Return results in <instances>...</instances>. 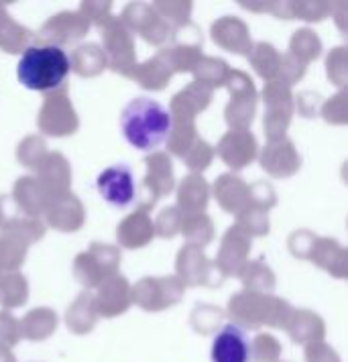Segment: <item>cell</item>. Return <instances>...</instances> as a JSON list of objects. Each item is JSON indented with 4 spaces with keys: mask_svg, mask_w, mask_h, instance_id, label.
I'll use <instances>...</instances> for the list:
<instances>
[{
    "mask_svg": "<svg viewBox=\"0 0 348 362\" xmlns=\"http://www.w3.org/2000/svg\"><path fill=\"white\" fill-rule=\"evenodd\" d=\"M69 74V57L55 45H39L23 51L18 59L17 78L27 90L51 92L59 88Z\"/></svg>",
    "mask_w": 348,
    "mask_h": 362,
    "instance_id": "cell-2",
    "label": "cell"
},
{
    "mask_svg": "<svg viewBox=\"0 0 348 362\" xmlns=\"http://www.w3.org/2000/svg\"><path fill=\"white\" fill-rule=\"evenodd\" d=\"M98 194L110 206L124 208L134 199V180L131 167L127 165H112L104 169L96 180Z\"/></svg>",
    "mask_w": 348,
    "mask_h": 362,
    "instance_id": "cell-3",
    "label": "cell"
},
{
    "mask_svg": "<svg viewBox=\"0 0 348 362\" xmlns=\"http://www.w3.org/2000/svg\"><path fill=\"white\" fill-rule=\"evenodd\" d=\"M120 129L129 145L141 151H153L163 145L171 129V118L157 100L141 96L124 106L120 115Z\"/></svg>",
    "mask_w": 348,
    "mask_h": 362,
    "instance_id": "cell-1",
    "label": "cell"
},
{
    "mask_svg": "<svg viewBox=\"0 0 348 362\" xmlns=\"http://www.w3.org/2000/svg\"><path fill=\"white\" fill-rule=\"evenodd\" d=\"M250 346L245 329L228 324L220 329L212 344V362H249Z\"/></svg>",
    "mask_w": 348,
    "mask_h": 362,
    "instance_id": "cell-4",
    "label": "cell"
}]
</instances>
